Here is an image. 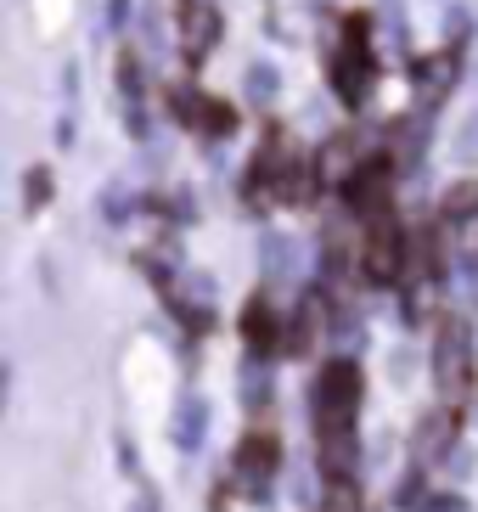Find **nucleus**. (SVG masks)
<instances>
[{
	"instance_id": "obj_1",
	"label": "nucleus",
	"mask_w": 478,
	"mask_h": 512,
	"mask_svg": "<svg viewBox=\"0 0 478 512\" xmlns=\"http://www.w3.org/2000/svg\"><path fill=\"white\" fill-rule=\"evenodd\" d=\"M321 169L304 158L293 141L282 136V130H270V141L259 147L254 169H248V203L254 209H282V203H310L315 192H321V181H315Z\"/></svg>"
},
{
	"instance_id": "obj_2",
	"label": "nucleus",
	"mask_w": 478,
	"mask_h": 512,
	"mask_svg": "<svg viewBox=\"0 0 478 512\" xmlns=\"http://www.w3.org/2000/svg\"><path fill=\"white\" fill-rule=\"evenodd\" d=\"M327 79H332V91H338V102H344V107H360L366 96H372V85H377V51H372V23H366V12H349L344 17L338 46H332V62H327Z\"/></svg>"
},
{
	"instance_id": "obj_3",
	"label": "nucleus",
	"mask_w": 478,
	"mask_h": 512,
	"mask_svg": "<svg viewBox=\"0 0 478 512\" xmlns=\"http://www.w3.org/2000/svg\"><path fill=\"white\" fill-rule=\"evenodd\" d=\"M360 271L366 282L377 287H394L400 276H411V237L394 214H377L366 220V237H360Z\"/></svg>"
},
{
	"instance_id": "obj_4",
	"label": "nucleus",
	"mask_w": 478,
	"mask_h": 512,
	"mask_svg": "<svg viewBox=\"0 0 478 512\" xmlns=\"http://www.w3.org/2000/svg\"><path fill=\"white\" fill-rule=\"evenodd\" d=\"M360 411V366L355 361H327L315 383V434H349Z\"/></svg>"
},
{
	"instance_id": "obj_5",
	"label": "nucleus",
	"mask_w": 478,
	"mask_h": 512,
	"mask_svg": "<svg viewBox=\"0 0 478 512\" xmlns=\"http://www.w3.org/2000/svg\"><path fill=\"white\" fill-rule=\"evenodd\" d=\"M344 203L360 214V220L394 214V158H389V152H372V158L349 164V175H344Z\"/></svg>"
},
{
	"instance_id": "obj_6",
	"label": "nucleus",
	"mask_w": 478,
	"mask_h": 512,
	"mask_svg": "<svg viewBox=\"0 0 478 512\" xmlns=\"http://www.w3.org/2000/svg\"><path fill=\"white\" fill-rule=\"evenodd\" d=\"M434 377H439L445 406H462L467 389H473V332H467V321H445V327H439Z\"/></svg>"
},
{
	"instance_id": "obj_7",
	"label": "nucleus",
	"mask_w": 478,
	"mask_h": 512,
	"mask_svg": "<svg viewBox=\"0 0 478 512\" xmlns=\"http://www.w3.org/2000/svg\"><path fill=\"white\" fill-rule=\"evenodd\" d=\"M169 107H175V119L192 130V136H225V130H237V107L220 102V96H203L192 91V85H180L175 96H169Z\"/></svg>"
},
{
	"instance_id": "obj_8",
	"label": "nucleus",
	"mask_w": 478,
	"mask_h": 512,
	"mask_svg": "<svg viewBox=\"0 0 478 512\" xmlns=\"http://www.w3.org/2000/svg\"><path fill=\"white\" fill-rule=\"evenodd\" d=\"M282 467V445H276V434H248L237 445V484H248V490H265L270 473Z\"/></svg>"
},
{
	"instance_id": "obj_9",
	"label": "nucleus",
	"mask_w": 478,
	"mask_h": 512,
	"mask_svg": "<svg viewBox=\"0 0 478 512\" xmlns=\"http://www.w3.org/2000/svg\"><path fill=\"white\" fill-rule=\"evenodd\" d=\"M180 6V46H186V62H203L214 46V34H220V12H214L209 0H175Z\"/></svg>"
},
{
	"instance_id": "obj_10",
	"label": "nucleus",
	"mask_w": 478,
	"mask_h": 512,
	"mask_svg": "<svg viewBox=\"0 0 478 512\" xmlns=\"http://www.w3.org/2000/svg\"><path fill=\"white\" fill-rule=\"evenodd\" d=\"M282 316L270 310V299L259 293V299H248V310H242V344L254 349V355H270V349H282Z\"/></svg>"
},
{
	"instance_id": "obj_11",
	"label": "nucleus",
	"mask_w": 478,
	"mask_h": 512,
	"mask_svg": "<svg viewBox=\"0 0 478 512\" xmlns=\"http://www.w3.org/2000/svg\"><path fill=\"white\" fill-rule=\"evenodd\" d=\"M315 332H321V299H304L299 304V316H293V327H287V338H282V349L287 355H304V349L315 344Z\"/></svg>"
},
{
	"instance_id": "obj_12",
	"label": "nucleus",
	"mask_w": 478,
	"mask_h": 512,
	"mask_svg": "<svg viewBox=\"0 0 478 512\" xmlns=\"http://www.w3.org/2000/svg\"><path fill=\"white\" fill-rule=\"evenodd\" d=\"M473 209H478V181H467V186H456V192L445 197V226H462Z\"/></svg>"
},
{
	"instance_id": "obj_13",
	"label": "nucleus",
	"mask_w": 478,
	"mask_h": 512,
	"mask_svg": "<svg viewBox=\"0 0 478 512\" xmlns=\"http://www.w3.org/2000/svg\"><path fill=\"white\" fill-rule=\"evenodd\" d=\"M321 512H360V490L349 479H332V490H327V507Z\"/></svg>"
},
{
	"instance_id": "obj_14",
	"label": "nucleus",
	"mask_w": 478,
	"mask_h": 512,
	"mask_svg": "<svg viewBox=\"0 0 478 512\" xmlns=\"http://www.w3.org/2000/svg\"><path fill=\"white\" fill-rule=\"evenodd\" d=\"M29 209H34V203H40V197H51V175H45V169H34V175H29Z\"/></svg>"
}]
</instances>
